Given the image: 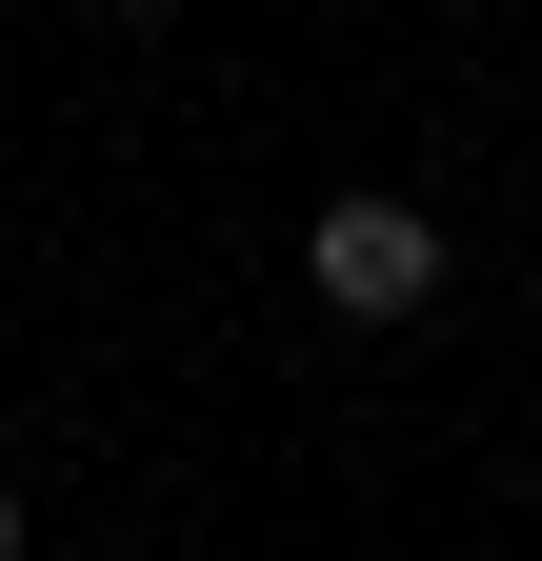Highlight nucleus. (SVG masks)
I'll list each match as a JSON object with an SVG mask.
<instances>
[{
    "label": "nucleus",
    "mask_w": 542,
    "mask_h": 561,
    "mask_svg": "<svg viewBox=\"0 0 542 561\" xmlns=\"http://www.w3.org/2000/svg\"><path fill=\"white\" fill-rule=\"evenodd\" d=\"M302 280H321L342 321H422V301H442V221H422L402 181H342V201L302 221Z\"/></svg>",
    "instance_id": "obj_1"
},
{
    "label": "nucleus",
    "mask_w": 542,
    "mask_h": 561,
    "mask_svg": "<svg viewBox=\"0 0 542 561\" xmlns=\"http://www.w3.org/2000/svg\"><path fill=\"white\" fill-rule=\"evenodd\" d=\"M0 541H21V481H0Z\"/></svg>",
    "instance_id": "obj_2"
},
{
    "label": "nucleus",
    "mask_w": 542,
    "mask_h": 561,
    "mask_svg": "<svg viewBox=\"0 0 542 561\" xmlns=\"http://www.w3.org/2000/svg\"><path fill=\"white\" fill-rule=\"evenodd\" d=\"M101 21H161V0H101Z\"/></svg>",
    "instance_id": "obj_3"
}]
</instances>
